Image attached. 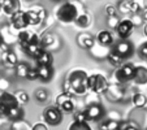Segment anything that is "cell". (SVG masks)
Segmentation results:
<instances>
[{"instance_id": "cell-31", "label": "cell", "mask_w": 147, "mask_h": 130, "mask_svg": "<svg viewBox=\"0 0 147 130\" xmlns=\"http://www.w3.org/2000/svg\"><path fill=\"white\" fill-rule=\"evenodd\" d=\"M14 96H16V99H17V102L20 103V105H25L26 103L30 100V98H29V95H28V92L26 91H17L16 94H14Z\"/></svg>"}, {"instance_id": "cell-32", "label": "cell", "mask_w": 147, "mask_h": 130, "mask_svg": "<svg viewBox=\"0 0 147 130\" xmlns=\"http://www.w3.org/2000/svg\"><path fill=\"white\" fill-rule=\"evenodd\" d=\"M120 130H139V127L137 126L136 122L129 120V121H126V122H121V124H120Z\"/></svg>"}, {"instance_id": "cell-41", "label": "cell", "mask_w": 147, "mask_h": 130, "mask_svg": "<svg viewBox=\"0 0 147 130\" xmlns=\"http://www.w3.org/2000/svg\"><path fill=\"white\" fill-rule=\"evenodd\" d=\"M0 12H1V1H0Z\"/></svg>"}, {"instance_id": "cell-40", "label": "cell", "mask_w": 147, "mask_h": 130, "mask_svg": "<svg viewBox=\"0 0 147 130\" xmlns=\"http://www.w3.org/2000/svg\"><path fill=\"white\" fill-rule=\"evenodd\" d=\"M142 17H143V21H146V24H147V9L144 11V13H143V16Z\"/></svg>"}, {"instance_id": "cell-5", "label": "cell", "mask_w": 147, "mask_h": 130, "mask_svg": "<svg viewBox=\"0 0 147 130\" xmlns=\"http://www.w3.org/2000/svg\"><path fill=\"white\" fill-rule=\"evenodd\" d=\"M87 83H89V91H91L92 94H104L108 87V79L103 74L100 73H94V74L89 75V79H87Z\"/></svg>"}, {"instance_id": "cell-20", "label": "cell", "mask_w": 147, "mask_h": 130, "mask_svg": "<svg viewBox=\"0 0 147 130\" xmlns=\"http://www.w3.org/2000/svg\"><path fill=\"white\" fill-rule=\"evenodd\" d=\"M34 60L36 65H52V55L47 50H42Z\"/></svg>"}, {"instance_id": "cell-25", "label": "cell", "mask_w": 147, "mask_h": 130, "mask_svg": "<svg viewBox=\"0 0 147 130\" xmlns=\"http://www.w3.org/2000/svg\"><path fill=\"white\" fill-rule=\"evenodd\" d=\"M68 130H92V129L87 121H76L74 120V121L69 125Z\"/></svg>"}, {"instance_id": "cell-16", "label": "cell", "mask_w": 147, "mask_h": 130, "mask_svg": "<svg viewBox=\"0 0 147 130\" xmlns=\"http://www.w3.org/2000/svg\"><path fill=\"white\" fill-rule=\"evenodd\" d=\"M36 74L42 82H50L53 77L52 65H36Z\"/></svg>"}, {"instance_id": "cell-21", "label": "cell", "mask_w": 147, "mask_h": 130, "mask_svg": "<svg viewBox=\"0 0 147 130\" xmlns=\"http://www.w3.org/2000/svg\"><path fill=\"white\" fill-rule=\"evenodd\" d=\"M42 50H43V47H42V44H40V39H39V40L30 43V44H29L24 51H25V53H26L28 56H30V57L35 59V57H36V55H38V53L40 52Z\"/></svg>"}, {"instance_id": "cell-17", "label": "cell", "mask_w": 147, "mask_h": 130, "mask_svg": "<svg viewBox=\"0 0 147 130\" xmlns=\"http://www.w3.org/2000/svg\"><path fill=\"white\" fill-rule=\"evenodd\" d=\"M134 113L138 115L139 119H130L133 122H136L139 130H147V109L144 108H136Z\"/></svg>"}, {"instance_id": "cell-29", "label": "cell", "mask_w": 147, "mask_h": 130, "mask_svg": "<svg viewBox=\"0 0 147 130\" xmlns=\"http://www.w3.org/2000/svg\"><path fill=\"white\" fill-rule=\"evenodd\" d=\"M119 11L121 13H133V1L121 0L119 3Z\"/></svg>"}, {"instance_id": "cell-4", "label": "cell", "mask_w": 147, "mask_h": 130, "mask_svg": "<svg viewBox=\"0 0 147 130\" xmlns=\"http://www.w3.org/2000/svg\"><path fill=\"white\" fill-rule=\"evenodd\" d=\"M78 16V9L73 3H63L56 11V17L63 24H72Z\"/></svg>"}, {"instance_id": "cell-43", "label": "cell", "mask_w": 147, "mask_h": 130, "mask_svg": "<svg viewBox=\"0 0 147 130\" xmlns=\"http://www.w3.org/2000/svg\"><path fill=\"white\" fill-rule=\"evenodd\" d=\"M0 1H1V0H0Z\"/></svg>"}, {"instance_id": "cell-39", "label": "cell", "mask_w": 147, "mask_h": 130, "mask_svg": "<svg viewBox=\"0 0 147 130\" xmlns=\"http://www.w3.org/2000/svg\"><path fill=\"white\" fill-rule=\"evenodd\" d=\"M31 130H48V129H47V125L46 124H43V122H36Z\"/></svg>"}, {"instance_id": "cell-33", "label": "cell", "mask_w": 147, "mask_h": 130, "mask_svg": "<svg viewBox=\"0 0 147 130\" xmlns=\"http://www.w3.org/2000/svg\"><path fill=\"white\" fill-rule=\"evenodd\" d=\"M35 99L38 100L39 103H45V102H47V99H48V94H47V91H46V90H38V91L35 92Z\"/></svg>"}, {"instance_id": "cell-10", "label": "cell", "mask_w": 147, "mask_h": 130, "mask_svg": "<svg viewBox=\"0 0 147 130\" xmlns=\"http://www.w3.org/2000/svg\"><path fill=\"white\" fill-rule=\"evenodd\" d=\"M28 26H29V22H28V17H26L25 11H20L17 13H14L13 16L9 17V28L12 30H16V31L26 30Z\"/></svg>"}, {"instance_id": "cell-24", "label": "cell", "mask_w": 147, "mask_h": 130, "mask_svg": "<svg viewBox=\"0 0 147 130\" xmlns=\"http://www.w3.org/2000/svg\"><path fill=\"white\" fill-rule=\"evenodd\" d=\"M120 124L121 122L116 121L113 119H108L104 120V121L100 124V130H120Z\"/></svg>"}, {"instance_id": "cell-27", "label": "cell", "mask_w": 147, "mask_h": 130, "mask_svg": "<svg viewBox=\"0 0 147 130\" xmlns=\"http://www.w3.org/2000/svg\"><path fill=\"white\" fill-rule=\"evenodd\" d=\"M74 22H76V25H77L78 28H87V26L90 25V16L87 13L78 14Z\"/></svg>"}, {"instance_id": "cell-26", "label": "cell", "mask_w": 147, "mask_h": 130, "mask_svg": "<svg viewBox=\"0 0 147 130\" xmlns=\"http://www.w3.org/2000/svg\"><path fill=\"white\" fill-rule=\"evenodd\" d=\"M16 74L21 78H26V74H28L29 69H30V65L28 63H17L16 67Z\"/></svg>"}, {"instance_id": "cell-36", "label": "cell", "mask_w": 147, "mask_h": 130, "mask_svg": "<svg viewBox=\"0 0 147 130\" xmlns=\"http://www.w3.org/2000/svg\"><path fill=\"white\" fill-rule=\"evenodd\" d=\"M130 20H131V22H133L134 26H139V25H142V22H143V17L139 16L138 13H134L133 18H130Z\"/></svg>"}, {"instance_id": "cell-3", "label": "cell", "mask_w": 147, "mask_h": 130, "mask_svg": "<svg viewBox=\"0 0 147 130\" xmlns=\"http://www.w3.org/2000/svg\"><path fill=\"white\" fill-rule=\"evenodd\" d=\"M134 75H136V65L131 63H122L120 67H117V69L113 73L115 82L120 85L133 81Z\"/></svg>"}, {"instance_id": "cell-38", "label": "cell", "mask_w": 147, "mask_h": 130, "mask_svg": "<svg viewBox=\"0 0 147 130\" xmlns=\"http://www.w3.org/2000/svg\"><path fill=\"white\" fill-rule=\"evenodd\" d=\"M106 12H107V16H108V17L117 16V9H116V7H113V5L107 7V8H106Z\"/></svg>"}, {"instance_id": "cell-23", "label": "cell", "mask_w": 147, "mask_h": 130, "mask_svg": "<svg viewBox=\"0 0 147 130\" xmlns=\"http://www.w3.org/2000/svg\"><path fill=\"white\" fill-rule=\"evenodd\" d=\"M131 103L136 108H144L147 104V96L142 92H136L131 96Z\"/></svg>"}, {"instance_id": "cell-19", "label": "cell", "mask_w": 147, "mask_h": 130, "mask_svg": "<svg viewBox=\"0 0 147 130\" xmlns=\"http://www.w3.org/2000/svg\"><path fill=\"white\" fill-rule=\"evenodd\" d=\"M96 42L99 43V46L103 47H108L113 43V35L109 30H100L96 34Z\"/></svg>"}, {"instance_id": "cell-8", "label": "cell", "mask_w": 147, "mask_h": 130, "mask_svg": "<svg viewBox=\"0 0 147 130\" xmlns=\"http://www.w3.org/2000/svg\"><path fill=\"white\" fill-rule=\"evenodd\" d=\"M82 111H83V115H85V119H86L87 122L99 121V120L103 119L104 115H106V111H104V108L102 107L100 103H90Z\"/></svg>"}, {"instance_id": "cell-1", "label": "cell", "mask_w": 147, "mask_h": 130, "mask_svg": "<svg viewBox=\"0 0 147 130\" xmlns=\"http://www.w3.org/2000/svg\"><path fill=\"white\" fill-rule=\"evenodd\" d=\"M24 108L17 102L14 94L1 92L0 95V119L8 120L11 122H18L24 119Z\"/></svg>"}, {"instance_id": "cell-35", "label": "cell", "mask_w": 147, "mask_h": 130, "mask_svg": "<svg viewBox=\"0 0 147 130\" xmlns=\"http://www.w3.org/2000/svg\"><path fill=\"white\" fill-rule=\"evenodd\" d=\"M107 20H108V25L111 26V28H113V29H116L117 25H119V22H120V20H119V17L117 16L107 17Z\"/></svg>"}, {"instance_id": "cell-37", "label": "cell", "mask_w": 147, "mask_h": 130, "mask_svg": "<svg viewBox=\"0 0 147 130\" xmlns=\"http://www.w3.org/2000/svg\"><path fill=\"white\" fill-rule=\"evenodd\" d=\"M139 55H141V57L147 59V42H144V43L141 44V47H139Z\"/></svg>"}, {"instance_id": "cell-13", "label": "cell", "mask_w": 147, "mask_h": 130, "mask_svg": "<svg viewBox=\"0 0 147 130\" xmlns=\"http://www.w3.org/2000/svg\"><path fill=\"white\" fill-rule=\"evenodd\" d=\"M39 39L40 38H39L35 33H30V31H28V30H21L17 33V42H18L20 47L22 48V51L25 50L30 43L39 40Z\"/></svg>"}, {"instance_id": "cell-7", "label": "cell", "mask_w": 147, "mask_h": 130, "mask_svg": "<svg viewBox=\"0 0 147 130\" xmlns=\"http://www.w3.org/2000/svg\"><path fill=\"white\" fill-rule=\"evenodd\" d=\"M63 112L56 105H50L43 112V121L46 125L50 126H57L63 122Z\"/></svg>"}, {"instance_id": "cell-18", "label": "cell", "mask_w": 147, "mask_h": 130, "mask_svg": "<svg viewBox=\"0 0 147 130\" xmlns=\"http://www.w3.org/2000/svg\"><path fill=\"white\" fill-rule=\"evenodd\" d=\"M77 43L80 44L81 48L91 50L95 44V38L92 35H90L89 33H82L77 36Z\"/></svg>"}, {"instance_id": "cell-15", "label": "cell", "mask_w": 147, "mask_h": 130, "mask_svg": "<svg viewBox=\"0 0 147 130\" xmlns=\"http://www.w3.org/2000/svg\"><path fill=\"white\" fill-rule=\"evenodd\" d=\"M1 11L8 17L21 11V0H1Z\"/></svg>"}, {"instance_id": "cell-44", "label": "cell", "mask_w": 147, "mask_h": 130, "mask_svg": "<svg viewBox=\"0 0 147 130\" xmlns=\"http://www.w3.org/2000/svg\"><path fill=\"white\" fill-rule=\"evenodd\" d=\"M0 130H1V129H0Z\"/></svg>"}, {"instance_id": "cell-22", "label": "cell", "mask_w": 147, "mask_h": 130, "mask_svg": "<svg viewBox=\"0 0 147 130\" xmlns=\"http://www.w3.org/2000/svg\"><path fill=\"white\" fill-rule=\"evenodd\" d=\"M134 82L137 85H144L147 83V69L144 67H136V75H134Z\"/></svg>"}, {"instance_id": "cell-2", "label": "cell", "mask_w": 147, "mask_h": 130, "mask_svg": "<svg viewBox=\"0 0 147 130\" xmlns=\"http://www.w3.org/2000/svg\"><path fill=\"white\" fill-rule=\"evenodd\" d=\"M89 74H87L85 70L82 69H76L73 72L69 73L67 81L64 82V92H69L73 95H78V96H82V95H86L89 91Z\"/></svg>"}, {"instance_id": "cell-9", "label": "cell", "mask_w": 147, "mask_h": 130, "mask_svg": "<svg viewBox=\"0 0 147 130\" xmlns=\"http://www.w3.org/2000/svg\"><path fill=\"white\" fill-rule=\"evenodd\" d=\"M46 16H47V12H46L45 8L42 7H33L29 11H26V17H28V22L29 26H36L39 24H42L46 20Z\"/></svg>"}, {"instance_id": "cell-6", "label": "cell", "mask_w": 147, "mask_h": 130, "mask_svg": "<svg viewBox=\"0 0 147 130\" xmlns=\"http://www.w3.org/2000/svg\"><path fill=\"white\" fill-rule=\"evenodd\" d=\"M74 95L69 94V92H61L57 98H56V107L60 109L63 113H72L76 109V100Z\"/></svg>"}, {"instance_id": "cell-14", "label": "cell", "mask_w": 147, "mask_h": 130, "mask_svg": "<svg viewBox=\"0 0 147 130\" xmlns=\"http://www.w3.org/2000/svg\"><path fill=\"white\" fill-rule=\"evenodd\" d=\"M116 30H117V34H119V36L121 39H128L129 36L131 35V33H133L134 25H133L130 18H125V20H121L119 22Z\"/></svg>"}, {"instance_id": "cell-30", "label": "cell", "mask_w": 147, "mask_h": 130, "mask_svg": "<svg viewBox=\"0 0 147 130\" xmlns=\"http://www.w3.org/2000/svg\"><path fill=\"white\" fill-rule=\"evenodd\" d=\"M53 43H55V36L52 34H46L45 36L40 38V44L43 47V50H47L48 47L53 46Z\"/></svg>"}, {"instance_id": "cell-11", "label": "cell", "mask_w": 147, "mask_h": 130, "mask_svg": "<svg viewBox=\"0 0 147 130\" xmlns=\"http://www.w3.org/2000/svg\"><path fill=\"white\" fill-rule=\"evenodd\" d=\"M104 94L107 95V98H108L111 102H120V100H122L125 96V89L122 87V85L113 82L112 85H108V87H107Z\"/></svg>"}, {"instance_id": "cell-34", "label": "cell", "mask_w": 147, "mask_h": 130, "mask_svg": "<svg viewBox=\"0 0 147 130\" xmlns=\"http://www.w3.org/2000/svg\"><path fill=\"white\" fill-rule=\"evenodd\" d=\"M26 79H29V81L38 79V74H36V67H30L28 74H26Z\"/></svg>"}, {"instance_id": "cell-42", "label": "cell", "mask_w": 147, "mask_h": 130, "mask_svg": "<svg viewBox=\"0 0 147 130\" xmlns=\"http://www.w3.org/2000/svg\"><path fill=\"white\" fill-rule=\"evenodd\" d=\"M53 1H61V0H53Z\"/></svg>"}, {"instance_id": "cell-12", "label": "cell", "mask_w": 147, "mask_h": 130, "mask_svg": "<svg viewBox=\"0 0 147 130\" xmlns=\"http://www.w3.org/2000/svg\"><path fill=\"white\" fill-rule=\"evenodd\" d=\"M113 51L122 59V60H125V59H128V57H130L131 56L134 48H133V44H131L129 40L122 39L121 42H119V43L113 47Z\"/></svg>"}, {"instance_id": "cell-28", "label": "cell", "mask_w": 147, "mask_h": 130, "mask_svg": "<svg viewBox=\"0 0 147 130\" xmlns=\"http://www.w3.org/2000/svg\"><path fill=\"white\" fill-rule=\"evenodd\" d=\"M107 59H108V61L109 63L112 64V65H113V67H120V65H121L122 63H124V60H122L121 57H120L119 55H117L116 52H115L113 50H111L108 52V55H107Z\"/></svg>"}]
</instances>
